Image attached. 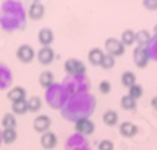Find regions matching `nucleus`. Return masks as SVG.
Listing matches in <instances>:
<instances>
[{
  "instance_id": "1",
  "label": "nucleus",
  "mask_w": 157,
  "mask_h": 150,
  "mask_svg": "<svg viewBox=\"0 0 157 150\" xmlns=\"http://www.w3.org/2000/svg\"><path fill=\"white\" fill-rule=\"evenodd\" d=\"M75 131L80 136H90L95 131V124L88 118H78L75 121Z\"/></svg>"
},
{
  "instance_id": "2",
  "label": "nucleus",
  "mask_w": 157,
  "mask_h": 150,
  "mask_svg": "<svg viewBox=\"0 0 157 150\" xmlns=\"http://www.w3.org/2000/svg\"><path fill=\"white\" fill-rule=\"evenodd\" d=\"M149 60H150V53H149V49L147 46H142L137 45L133 51V62L135 65L139 69H144L149 65Z\"/></svg>"
},
{
  "instance_id": "3",
  "label": "nucleus",
  "mask_w": 157,
  "mask_h": 150,
  "mask_svg": "<svg viewBox=\"0 0 157 150\" xmlns=\"http://www.w3.org/2000/svg\"><path fill=\"white\" fill-rule=\"evenodd\" d=\"M105 51H107V53L114 56V58L122 56L125 53V45L121 42V39L108 38L105 41Z\"/></svg>"
},
{
  "instance_id": "4",
  "label": "nucleus",
  "mask_w": 157,
  "mask_h": 150,
  "mask_svg": "<svg viewBox=\"0 0 157 150\" xmlns=\"http://www.w3.org/2000/svg\"><path fill=\"white\" fill-rule=\"evenodd\" d=\"M16 56L21 63H29L33 62L34 58H35V51L31 45L28 44H23L17 48V52H16Z\"/></svg>"
},
{
  "instance_id": "5",
  "label": "nucleus",
  "mask_w": 157,
  "mask_h": 150,
  "mask_svg": "<svg viewBox=\"0 0 157 150\" xmlns=\"http://www.w3.org/2000/svg\"><path fill=\"white\" fill-rule=\"evenodd\" d=\"M66 73H70V75H84L86 73V66L84 63L80 60V59L76 58H70L67 59L63 65Z\"/></svg>"
},
{
  "instance_id": "6",
  "label": "nucleus",
  "mask_w": 157,
  "mask_h": 150,
  "mask_svg": "<svg viewBox=\"0 0 157 150\" xmlns=\"http://www.w3.org/2000/svg\"><path fill=\"white\" fill-rule=\"evenodd\" d=\"M51 118L48 115H38V117L34 119V129H35L38 133H45V132L49 131L51 128Z\"/></svg>"
},
{
  "instance_id": "7",
  "label": "nucleus",
  "mask_w": 157,
  "mask_h": 150,
  "mask_svg": "<svg viewBox=\"0 0 157 150\" xmlns=\"http://www.w3.org/2000/svg\"><path fill=\"white\" fill-rule=\"evenodd\" d=\"M41 146L44 147L45 150H52L56 147V144H58V137H56V135L53 133V132H45V133L41 135Z\"/></svg>"
},
{
  "instance_id": "8",
  "label": "nucleus",
  "mask_w": 157,
  "mask_h": 150,
  "mask_svg": "<svg viewBox=\"0 0 157 150\" xmlns=\"http://www.w3.org/2000/svg\"><path fill=\"white\" fill-rule=\"evenodd\" d=\"M25 97H27V90L24 87H21V86H16V87L10 88L9 91H7V98L11 102L25 100Z\"/></svg>"
},
{
  "instance_id": "9",
  "label": "nucleus",
  "mask_w": 157,
  "mask_h": 150,
  "mask_svg": "<svg viewBox=\"0 0 157 150\" xmlns=\"http://www.w3.org/2000/svg\"><path fill=\"white\" fill-rule=\"evenodd\" d=\"M53 56H55V53H53V49L51 46H42L36 53L39 63H42V65H49L53 60Z\"/></svg>"
},
{
  "instance_id": "10",
  "label": "nucleus",
  "mask_w": 157,
  "mask_h": 150,
  "mask_svg": "<svg viewBox=\"0 0 157 150\" xmlns=\"http://www.w3.org/2000/svg\"><path fill=\"white\" fill-rule=\"evenodd\" d=\"M45 14V6L41 2L38 3H33L28 9V17L31 20H41Z\"/></svg>"
},
{
  "instance_id": "11",
  "label": "nucleus",
  "mask_w": 157,
  "mask_h": 150,
  "mask_svg": "<svg viewBox=\"0 0 157 150\" xmlns=\"http://www.w3.org/2000/svg\"><path fill=\"white\" fill-rule=\"evenodd\" d=\"M38 41L42 46H51L53 42V31L51 28H41L38 33Z\"/></svg>"
},
{
  "instance_id": "12",
  "label": "nucleus",
  "mask_w": 157,
  "mask_h": 150,
  "mask_svg": "<svg viewBox=\"0 0 157 150\" xmlns=\"http://www.w3.org/2000/svg\"><path fill=\"white\" fill-rule=\"evenodd\" d=\"M119 133L124 137H133L137 133V126L132 122H122L119 125Z\"/></svg>"
},
{
  "instance_id": "13",
  "label": "nucleus",
  "mask_w": 157,
  "mask_h": 150,
  "mask_svg": "<svg viewBox=\"0 0 157 150\" xmlns=\"http://www.w3.org/2000/svg\"><path fill=\"white\" fill-rule=\"evenodd\" d=\"M150 39H151V34L147 29H139L137 33H135V42L137 45L147 46V44L150 42Z\"/></svg>"
},
{
  "instance_id": "14",
  "label": "nucleus",
  "mask_w": 157,
  "mask_h": 150,
  "mask_svg": "<svg viewBox=\"0 0 157 150\" xmlns=\"http://www.w3.org/2000/svg\"><path fill=\"white\" fill-rule=\"evenodd\" d=\"M102 56H104V52H102L101 49L100 48H93V49H90V52H88V60H90L91 65L100 66Z\"/></svg>"
},
{
  "instance_id": "15",
  "label": "nucleus",
  "mask_w": 157,
  "mask_h": 150,
  "mask_svg": "<svg viewBox=\"0 0 157 150\" xmlns=\"http://www.w3.org/2000/svg\"><path fill=\"white\" fill-rule=\"evenodd\" d=\"M38 82H39V84H41V87H42V88H49L53 84V75H52V72H49V70L42 72L41 75H39V77H38Z\"/></svg>"
},
{
  "instance_id": "16",
  "label": "nucleus",
  "mask_w": 157,
  "mask_h": 150,
  "mask_svg": "<svg viewBox=\"0 0 157 150\" xmlns=\"http://www.w3.org/2000/svg\"><path fill=\"white\" fill-rule=\"evenodd\" d=\"M2 126H3L4 129H16V126H17L16 115L11 114V112L4 114L3 119H2Z\"/></svg>"
},
{
  "instance_id": "17",
  "label": "nucleus",
  "mask_w": 157,
  "mask_h": 150,
  "mask_svg": "<svg viewBox=\"0 0 157 150\" xmlns=\"http://www.w3.org/2000/svg\"><path fill=\"white\" fill-rule=\"evenodd\" d=\"M17 131L16 129H3L2 131V140L4 144H11L17 140Z\"/></svg>"
},
{
  "instance_id": "18",
  "label": "nucleus",
  "mask_w": 157,
  "mask_h": 150,
  "mask_svg": "<svg viewBox=\"0 0 157 150\" xmlns=\"http://www.w3.org/2000/svg\"><path fill=\"white\" fill-rule=\"evenodd\" d=\"M27 105H28V111L29 112H38L42 108V100L38 95H33L27 100Z\"/></svg>"
},
{
  "instance_id": "19",
  "label": "nucleus",
  "mask_w": 157,
  "mask_h": 150,
  "mask_svg": "<svg viewBox=\"0 0 157 150\" xmlns=\"http://www.w3.org/2000/svg\"><path fill=\"white\" fill-rule=\"evenodd\" d=\"M102 121H104L105 125L108 126H114V125L118 124V112L114 111V110H108V111L104 112L102 115Z\"/></svg>"
},
{
  "instance_id": "20",
  "label": "nucleus",
  "mask_w": 157,
  "mask_h": 150,
  "mask_svg": "<svg viewBox=\"0 0 157 150\" xmlns=\"http://www.w3.org/2000/svg\"><path fill=\"white\" fill-rule=\"evenodd\" d=\"M11 111L14 115H24L28 112V105H27V100H21V101L13 102Z\"/></svg>"
},
{
  "instance_id": "21",
  "label": "nucleus",
  "mask_w": 157,
  "mask_h": 150,
  "mask_svg": "<svg viewBox=\"0 0 157 150\" xmlns=\"http://www.w3.org/2000/svg\"><path fill=\"white\" fill-rule=\"evenodd\" d=\"M121 42L124 44L125 46L133 45V42H135V31H133V29L128 28V29H125V31H122Z\"/></svg>"
},
{
  "instance_id": "22",
  "label": "nucleus",
  "mask_w": 157,
  "mask_h": 150,
  "mask_svg": "<svg viewBox=\"0 0 157 150\" xmlns=\"http://www.w3.org/2000/svg\"><path fill=\"white\" fill-rule=\"evenodd\" d=\"M121 83H122V86H125V87H128V88L132 87L133 84H136V76H135V73L125 72L121 77Z\"/></svg>"
},
{
  "instance_id": "23",
  "label": "nucleus",
  "mask_w": 157,
  "mask_h": 150,
  "mask_svg": "<svg viewBox=\"0 0 157 150\" xmlns=\"http://www.w3.org/2000/svg\"><path fill=\"white\" fill-rule=\"evenodd\" d=\"M121 107L122 110H126V111H132L136 108V100H133L129 95H124L121 98Z\"/></svg>"
},
{
  "instance_id": "24",
  "label": "nucleus",
  "mask_w": 157,
  "mask_h": 150,
  "mask_svg": "<svg viewBox=\"0 0 157 150\" xmlns=\"http://www.w3.org/2000/svg\"><path fill=\"white\" fill-rule=\"evenodd\" d=\"M100 66H101L102 69H111V67H114V66H115V58L112 55H109V53H104Z\"/></svg>"
},
{
  "instance_id": "25",
  "label": "nucleus",
  "mask_w": 157,
  "mask_h": 150,
  "mask_svg": "<svg viewBox=\"0 0 157 150\" xmlns=\"http://www.w3.org/2000/svg\"><path fill=\"white\" fill-rule=\"evenodd\" d=\"M142 94H143V87H142L140 84H133L132 87H129V93H128V95L132 97L133 100L140 98Z\"/></svg>"
},
{
  "instance_id": "26",
  "label": "nucleus",
  "mask_w": 157,
  "mask_h": 150,
  "mask_svg": "<svg viewBox=\"0 0 157 150\" xmlns=\"http://www.w3.org/2000/svg\"><path fill=\"white\" fill-rule=\"evenodd\" d=\"M142 4L149 11H156L157 10V0H142Z\"/></svg>"
},
{
  "instance_id": "27",
  "label": "nucleus",
  "mask_w": 157,
  "mask_h": 150,
  "mask_svg": "<svg viewBox=\"0 0 157 150\" xmlns=\"http://www.w3.org/2000/svg\"><path fill=\"white\" fill-rule=\"evenodd\" d=\"M98 150H114V143L109 139H104L98 143Z\"/></svg>"
},
{
  "instance_id": "28",
  "label": "nucleus",
  "mask_w": 157,
  "mask_h": 150,
  "mask_svg": "<svg viewBox=\"0 0 157 150\" xmlns=\"http://www.w3.org/2000/svg\"><path fill=\"white\" fill-rule=\"evenodd\" d=\"M98 88H100V91H101L102 94H108V93L111 91V83L108 82V80H102V82L100 83V86H98Z\"/></svg>"
},
{
  "instance_id": "29",
  "label": "nucleus",
  "mask_w": 157,
  "mask_h": 150,
  "mask_svg": "<svg viewBox=\"0 0 157 150\" xmlns=\"http://www.w3.org/2000/svg\"><path fill=\"white\" fill-rule=\"evenodd\" d=\"M151 107H153L154 110L157 111V95H154V97L151 98Z\"/></svg>"
},
{
  "instance_id": "30",
  "label": "nucleus",
  "mask_w": 157,
  "mask_h": 150,
  "mask_svg": "<svg viewBox=\"0 0 157 150\" xmlns=\"http://www.w3.org/2000/svg\"><path fill=\"white\" fill-rule=\"evenodd\" d=\"M153 31H154V34H156V35H157V25L154 27V29H153Z\"/></svg>"
},
{
  "instance_id": "31",
  "label": "nucleus",
  "mask_w": 157,
  "mask_h": 150,
  "mask_svg": "<svg viewBox=\"0 0 157 150\" xmlns=\"http://www.w3.org/2000/svg\"><path fill=\"white\" fill-rule=\"evenodd\" d=\"M38 2H41V0H33V3H38Z\"/></svg>"
}]
</instances>
